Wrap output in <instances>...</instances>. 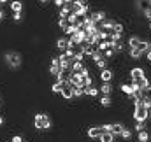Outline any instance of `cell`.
Returning a JSON list of instances; mask_svg holds the SVG:
<instances>
[{"label": "cell", "instance_id": "15", "mask_svg": "<svg viewBox=\"0 0 151 142\" xmlns=\"http://www.w3.org/2000/svg\"><path fill=\"white\" fill-rule=\"evenodd\" d=\"M100 91H99V88H95V86H86L84 88V95L86 97H97Z\"/></svg>", "mask_w": 151, "mask_h": 142}, {"label": "cell", "instance_id": "32", "mask_svg": "<svg viewBox=\"0 0 151 142\" xmlns=\"http://www.w3.org/2000/svg\"><path fill=\"white\" fill-rule=\"evenodd\" d=\"M12 19H14L16 23H19V21H23V12H16V14H12Z\"/></svg>", "mask_w": 151, "mask_h": 142}, {"label": "cell", "instance_id": "41", "mask_svg": "<svg viewBox=\"0 0 151 142\" xmlns=\"http://www.w3.org/2000/svg\"><path fill=\"white\" fill-rule=\"evenodd\" d=\"M150 30H151V21H150Z\"/></svg>", "mask_w": 151, "mask_h": 142}, {"label": "cell", "instance_id": "26", "mask_svg": "<svg viewBox=\"0 0 151 142\" xmlns=\"http://www.w3.org/2000/svg\"><path fill=\"white\" fill-rule=\"evenodd\" d=\"M107 62H109V60H106V58H102V60H99V62H95V65H97V69H99V70H104V69H107Z\"/></svg>", "mask_w": 151, "mask_h": 142}, {"label": "cell", "instance_id": "10", "mask_svg": "<svg viewBox=\"0 0 151 142\" xmlns=\"http://www.w3.org/2000/svg\"><path fill=\"white\" fill-rule=\"evenodd\" d=\"M114 77V72L107 67V69H104V70H100V81L102 82H111Z\"/></svg>", "mask_w": 151, "mask_h": 142}, {"label": "cell", "instance_id": "23", "mask_svg": "<svg viewBox=\"0 0 151 142\" xmlns=\"http://www.w3.org/2000/svg\"><path fill=\"white\" fill-rule=\"evenodd\" d=\"M70 14H72L70 11H67V9H63V7H62V9L58 11V19H67Z\"/></svg>", "mask_w": 151, "mask_h": 142}, {"label": "cell", "instance_id": "39", "mask_svg": "<svg viewBox=\"0 0 151 142\" xmlns=\"http://www.w3.org/2000/svg\"><path fill=\"white\" fill-rule=\"evenodd\" d=\"M39 2H40V4H46V2H49V0H39Z\"/></svg>", "mask_w": 151, "mask_h": 142}, {"label": "cell", "instance_id": "27", "mask_svg": "<svg viewBox=\"0 0 151 142\" xmlns=\"http://www.w3.org/2000/svg\"><path fill=\"white\" fill-rule=\"evenodd\" d=\"M114 56H116V53H114L113 47H109L107 51H104V58H106V60H111V58H114Z\"/></svg>", "mask_w": 151, "mask_h": 142}, {"label": "cell", "instance_id": "17", "mask_svg": "<svg viewBox=\"0 0 151 142\" xmlns=\"http://www.w3.org/2000/svg\"><path fill=\"white\" fill-rule=\"evenodd\" d=\"M150 132H148V130H144V132H139V133H137V141L139 142H148L150 141Z\"/></svg>", "mask_w": 151, "mask_h": 142}, {"label": "cell", "instance_id": "9", "mask_svg": "<svg viewBox=\"0 0 151 142\" xmlns=\"http://www.w3.org/2000/svg\"><path fill=\"white\" fill-rule=\"evenodd\" d=\"M141 42H142V39L139 35H130L128 40H127V46H128V49H137Z\"/></svg>", "mask_w": 151, "mask_h": 142}, {"label": "cell", "instance_id": "19", "mask_svg": "<svg viewBox=\"0 0 151 142\" xmlns=\"http://www.w3.org/2000/svg\"><path fill=\"white\" fill-rule=\"evenodd\" d=\"M99 102H100V105L102 107H111L113 105V98H111V97H104V95H102Z\"/></svg>", "mask_w": 151, "mask_h": 142}, {"label": "cell", "instance_id": "28", "mask_svg": "<svg viewBox=\"0 0 151 142\" xmlns=\"http://www.w3.org/2000/svg\"><path fill=\"white\" fill-rule=\"evenodd\" d=\"M84 97V88H74V98H83Z\"/></svg>", "mask_w": 151, "mask_h": 142}, {"label": "cell", "instance_id": "34", "mask_svg": "<svg viewBox=\"0 0 151 142\" xmlns=\"http://www.w3.org/2000/svg\"><path fill=\"white\" fill-rule=\"evenodd\" d=\"M11 142H23V139H21V135H12Z\"/></svg>", "mask_w": 151, "mask_h": 142}, {"label": "cell", "instance_id": "6", "mask_svg": "<svg viewBox=\"0 0 151 142\" xmlns=\"http://www.w3.org/2000/svg\"><path fill=\"white\" fill-rule=\"evenodd\" d=\"M106 126H107V132L113 133L114 137H119L121 132H123V128H125L123 123H106Z\"/></svg>", "mask_w": 151, "mask_h": 142}, {"label": "cell", "instance_id": "31", "mask_svg": "<svg viewBox=\"0 0 151 142\" xmlns=\"http://www.w3.org/2000/svg\"><path fill=\"white\" fill-rule=\"evenodd\" d=\"M67 21H69V25H77V23H79V18H77L76 14H70V16L67 18Z\"/></svg>", "mask_w": 151, "mask_h": 142}, {"label": "cell", "instance_id": "13", "mask_svg": "<svg viewBox=\"0 0 151 142\" xmlns=\"http://www.w3.org/2000/svg\"><path fill=\"white\" fill-rule=\"evenodd\" d=\"M11 11H12V14L23 12V2H21V0H12V2H11Z\"/></svg>", "mask_w": 151, "mask_h": 142}, {"label": "cell", "instance_id": "1", "mask_svg": "<svg viewBox=\"0 0 151 142\" xmlns=\"http://www.w3.org/2000/svg\"><path fill=\"white\" fill-rule=\"evenodd\" d=\"M4 62H5V65H7L9 69L16 70V69H19V67L23 65V56H21V53H18V51H5V53H4Z\"/></svg>", "mask_w": 151, "mask_h": 142}, {"label": "cell", "instance_id": "21", "mask_svg": "<svg viewBox=\"0 0 151 142\" xmlns=\"http://www.w3.org/2000/svg\"><path fill=\"white\" fill-rule=\"evenodd\" d=\"M134 128H135V132L139 133V132H144V130L148 128V125H146V121H135V126H134Z\"/></svg>", "mask_w": 151, "mask_h": 142}, {"label": "cell", "instance_id": "2", "mask_svg": "<svg viewBox=\"0 0 151 142\" xmlns=\"http://www.w3.org/2000/svg\"><path fill=\"white\" fill-rule=\"evenodd\" d=\"M51 126H53L51 118H49L46 112H37V114L34 116V128H35L37 132H47Z\"/></svg>", "mask_w": 151, "mask_h": 142}, {"label": "cell", "instance_id": "20", "mask_svg": "<svg viewBox=\"0 0 151 142\" xmlns=\"http://www.w3.org/2000/svg\"><path fill=\"white\" fill-rule=\"evenodd\" d=\"M90 58H91L93 62H99V60H102V58H104V53H102V51H100V49L97 47V49H95V51L91 53V56H90Z\"/></svg>", "mask_w": 151, "mask_h": 142}, {"label": "cell", "instance_id": "4", "mask_svg": "<svg viewBox=\"0 0 151 142\" xmlns=\"http://www.w3.org/2000/svg\"><path fill=\"white\" fill-rule=\"evenodd\" d=\"M60 95H62L63 100H72V98H74V86H72L67 79L62 82V93H60Z\"/></svg>", "mask_w": 151, "mask_h": 142}, {"label": "cell", "instance_id": "25", "mask_svg": "<svg viewBox=\"0 0 151 142\" xmlns=\"http://www.w3.org/2000/svg\"><path fill=\"white\" fill-rule=\"evenodd\" d=\"M99 142H114V135L113 133H109V132H106V133L99 139Z\"/></svg>", "mask_w": 151, "mask_h": 142}, {"label": "cell", "instance_id": "37", "mask_svg": "<svg viewBox=\"0 0 151 142\" xmlns=\"http://www.w3.org/2000/svg\"><path fill=\"white\" fill-rule=\"evenodd\" d=\"M4 121H5V119H4V116H0V126L4 125Z\"/></svg>", "mask_w": 151, "mask_h": 142}, {"label": "cell", "instance_id": "22", "mask_svg": "<svg viewBox=\"0 0 151 142\" xmlns=\"http://www.w3.org/2000/svg\"><path fill=\"white\" fill-rule=\"evenodd\" d=\"M119 137H121V139H123V141H130V139H132V130H130V128H127V126H125V128H123V132H121V135H119Z\"/></svg>", "mask_w": 151, "mask_h": 142}, {"label": "cell", "instance_id": "33", "mask_svg": "<svg viewBox=\"0 0 151 142\" xmlns=\"http://www.w3.org/2000/svg\"><path fill=\"white\" fill-rule=\"evenodd\" d=\"M63 4H65V0H55V7H58V9H62Z\"/></svg>", "mask_w": 151, "mask_h": 142}, {"label": "cell", "instance_id": "30", "mask_svg": "<svg viewBox=\"0 0 151 142\" xmlns=\"http://www.w3.org/2000/svg\"><path fill=\"white\" fill-rule=\"evenodd\" d=\"M123 32H125V28H123V23H118V21H116V27H114V34H121V35H123Z\"/></svg>", "mask_w": 151, "mask_h": 142}, {"label": "cell", "instance_id": "3", "mask_svg": "<svg viewBox=\"0 0 151 142\" xmlns=\"http://www.w3.org/2000/svg\"><path fill=\"white\" fill-rule=\"evenodd\" d=\"M132 118L135 121H148L150 119V109L142 104V100L141 102H134V114H132Z\"/></svg>", "mask_w": 151, "mask_h": 142}, {"label": "cell", "instance_id": "40", "mask_svg": "<svg viewBox=\"0 0 151 142\" xmlns=\"http://www.w3.org/2000/svg\"><path fill=\"white\" fill-rule=\"evenodd\" d=\"M0 107H2V98H0Z\"/></svg>", "mask_w": 151, "mask_h": 142}, {"label": "cell", "instance_id": "38", "mask_svg": "<svg viewBox=\"0 0 151 142\" xmlns=\"http://www.w3.org/2000/svg\"><path fill=\"white\" fill-rule=\"evenodd\" d=\"M5 2H9V0H0V5H4Z\"/></svg>", "mask_w": 151, "mask_h": 142}, {"label": "cell", "instance_id": "29", "mask_svg": "<svg viewBox=\"0 0 151 142\" xmlns=\"http://www.w3.org/2000/svg\"><path fill=\"white\" fill-rule=\"evenodd\" d=\"M58 27L62 28V32H65L67 27H69V21H67V19H58Z\"/></svg>", "mask_w": 151, "mask_h": 142}, {"label": "cell", "instance_id": "42", "mask_svg": "<svg viewBox=\"0 0 151 142\" xmlns=\"http://www.w3.org/2000/svg\"><path fill=\"white\" fill-rule=\"evenodd\" d=\"M150 119H151V112H150Z\"/></svg>", "mask_w": 151, "mask_h": 142}, {"label": "cell", "instance_id": "36", "mask_svg": "<svg viewBox=\"0 0 151 142\" xmlns=\"http://www.w3.org/2000/svg\"><path fill=\"white\" fill-rule=\"evenodd\" d=\"M146 60H148V62H151V49L146 53Z\"/></svg>", "mask_w": 151, "mask_h": 142}, {"label": "cell", "instance_id": "18", "mask_svg": "<svg viewBox=\"0 0 151 142\" xmlns=\"http://www.w3.org/2000/svg\"><path fill=\"white\" fill-rule=\"evenodd\" d=\"M113 49H114V53H116V55H118V53H123V51H125V44H123V40L114 42V44H113Z\"/></svg>", "mask_w": 151, "mask_h": 142}, {"label": "cell", "instance_id": "7", "mask_svg": "<svg viewBox=\"0 0 151 142\" xmlns=\"http://www.w3.org/2000/svg\"><path fill=\"white\" fill-rule=\"evenodd\" d=\"M49 75H53V77H56L58 74H60V60H58V56H51V63H49Z\"/></svg>", "mask_w": 151, "mask_h": 142}, {"label": "cell", "instance_id": "16", "mask_svg": "<svg viewBox=\"0 0 151 142\" xmlns=\"http://www.w3.org/2000/svg\"><path fill=\"white\" fill-rule=\"evenodd\" d=\"M86 69V65L83 63V62H74L72 60V72H77V74H81V72Z\"/></svg>", "mask_w": 151, "mask_h": 142}, {"label": "cell", "instance_id": "24", "mask_svg": "<svg viewBox=\"0 0 151 142\" xmlns=\"http://www.w3.org/2000/svg\"><path fill=\"white\" fill-rule=\"evenodd\" d=\"M51 91H53L55 95H60V93H62V82H56V81H55V82L51 84Z\"/></svg>", "mask_w": 151, "mask_h": 142}, {"label": "cell", "instance_id": "35", "mask_svg": "<svg viewBox=\"0 0 151 142\" xmlns=\"http://www.w3.org/2000/svg\"><path fill=\"white\" fill-rule=\"evenodd\" d=\"M4 18H5V12H4V11L0 9V21H4Z\"/></svg>", "mask_w": 151, "mask_h": 142}, {"label": "cell", "instance_id": "11", "mask_svg": "<svg viewBox=\"0 0 151 142\" xmlns=\"http://www.w3.org/2000/svg\"><path fill=\"white\" fill-rule=\"evenodd\" d=\"M113 90H114V88H113V84H111V82H102V84H100V88H99V91H100L104 97H111Z\"/></svg>", "mask_w": 151, "mask_h": 142}, {"label": "cell", "instance_id": "8", "mask_svg": "<svg viewBox=\"0 0 151 142\" xmlns=\"http://www.w3.org/2000/svg\"><path fill=\"white\" fill-rule=\"evenodd\" d=\"M90 16H91V21H93L95 25H102V23L106 21V12H104V11H91Z\"/></svg>", "mask_w": 151, "mask_h": 142}, {"label": "cell", "instance_id": "14", "mask_svg": "<svg viewBox=\"0 0 151 142\" xmlns=\"http://www.w3.org/2000/svg\"><path fill=\"white\" fill-rule=\"evenodd\" d=\"M142 51H139V49H128V56L134 60V62H139L141 58H142Z\"/></svg>", "mask_w": 151, "mask_h": 142}, {"label": "cell", "instance_id": "12", "mask_svg": "<svg viewBox=\"0 0 151 142\" xmlns=\"http://www.w3.org/2000/svg\"><path fill=\"white\" fill-rule=\"evenodd\" d=\"M67 47H69V39H65V37H60V39H56V49H58L60 53H63Z\"/></svg>", "mask_w": 151, "mask_h": 142}, {"label": "cell", "instance_id": "5", "mask_svg": "<svg viewBox=\"0 0 151 142\" xmlns=\"http://www.w3.org/2000/svg\"><path fill=\"white\" fill-rule=\"evenodd\" d=\"M107 130H106V126L104 125H97V126H90L88 128V137L90 139H95V141H99L104 133H106Z\"/></svg>", "mask_w": 151, "mask_h": 142}]
</instances>
